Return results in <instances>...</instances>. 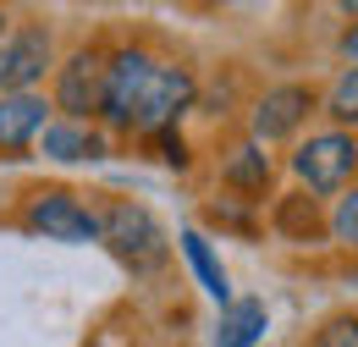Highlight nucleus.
<instances>
[{
    "instance_id": "obj_1",
    "label": "nucleus",
    "mask_w": 358,
    "mask_h": 347,
    "mask_svg": "<svg viewBox=\"0 0 358 347\" xmlns=\"http://www.w3.org/2000/svg\"><path fill=\"white\" fill-rule=\"evenodd\" d=\"M99 243H110V254L133 270H160L166 264V226L133 199H110L99 210Z\"/></svg>"
},
{
    "instance_id": "obj_2",
    "label": "nucleus",
    "mask_w": 358,
    "mask_h": 347,
    "mask_svg": "<svg viewBox=\"0 0 358 347\" xmlns=\"http://www.w3.org/2000/svg\"><path fill=\"white\" fill-rule=\"evenodd\" d=\"M22 226H28L34 237H45V243H72V248H78V243H99V215H94L78 193H66V187L28 193Z\"/></svg>"
},
{
    "instance_id": "obj_3",
    "label": "nucleus",
    "mask_w": 358,
    "mask_h": 347,
    "mask_svg": "<svg viewBox=\"0 0 358 347\" xmlns=\"http://www.w3.org/2000/svg\"><path fill=\"white\" fill-rule=\"evenodd\" d=\"M99 94H105V55L83 44L55 66L50 105L61 111V122H89V116H99Z\"/></svg>"
},
{
    "instance_id": "obj_4",
    "label": "nucleus",
    "mask_w": 358,
    "mask_h": 347,
    "mask_svg": "<svg viewBox=\"0 0 358 347\" xmlns=\"http://www.w3.org/2000/svg\"><path fill=\"white\" fill-rule=\"evenodd\" d=\"M292 171L309 193H342L358 171V143L348 132H314L309 143H298Z\"/></svg>"
},
{
    "instance_id": "obj_5",
    "label": "nucleus",
    "mask_w": 358,
    "mask_h": 347,
    "mask_svg": "<svg viewBox=\"0 0 358 347\" xmlns=\"http://www.w3.org/2000/svg\"><path fill=\"white\" fill-rule=\"evenodd\" d=\"M149 72H155V55L138 50V44L116 50V55L105 61V94H99V116H105V127L133 132V111H138V99H143Z\"/></svg>"
},
{
    "instance_id": "obj_6",
    "label": "nucleus",
    "mask_w": 358,
    "mask_h": 347,
    "mask_svg": "<svg viewBox=\"0 0 358 347\" xmlns=\"http://www.w3.org/2000/svg\"><path fill=\"white\" fill-rule=\"evenodd\" d=\"M55 61V39L45 22H22L0 39V94H34V83Z\"/></svg>"
},
{
    "instance_id": "obj_7",
    "label": "nucleus",
    "mask_w": 358,
    "mask_h": 347,
    "mask_svg": "<svg viewBox=\"0 0 358 347\" xmlns=\"http://www.w3.org/2000/svg\"><path fill=\"white\" fill-rule=\"evenodd\" d=\"M193 72L187 66H166V61H155V72H149V83H143V99H138L133 111V132H171L177 127V116L193 105Z\"/></svg>"
},
{
    "instance_id": "obj_8",
    "label": "nucleus",
    "mask_w": 358,
    "mask_h": 347,
    "mask_svg": "<svg viewBox=\"0 0 358 347\" xmlns=\"http://www.w3.org/2000/svg\"><path fill=\"white\" fill-rule=\"evenodd\" d=\"M314 111V88L309 83H281L270 88L265 99L254 105V138L259 143H275V138H292L303 127V116Z\"/></svg>"
},
{
    "instance_id": "obj_9",
    "label": "nucleus",
    "mask_w": 358,
    "mask_h": 347,
    "mask_svg": "<svg viewBox=\"0 0 358 347\" xmlns=\"http://www.w3.org/2000/svg\"><path fill=\"white\" fill-rule=\"evenodd\" d=\"M55 122L50 94H0V149H28L39 143V132Z\"/></svg>"
},
{
    "instance_id": "obj_10",
    "label": "nucleus",
    "mask_w": 358,
    "mask_h": 347,
    "mask_svg": "<svg viewBox=\"0 0 358 347\" xmlns=\"http://www.w3.org/2000/svg\"><path fill=\"white\" fill-rule=\"evenodd\" d=\"M39 155L45 160H105L110 155V143H105V132H94L89 122H50L45 132H39Z\"/></svg>"
},
{
    "instance_id": "obj_11",
    "label": "nucleus",
    "mask_w": 358,
    "mask_h": 347,
    "mask_svg": "<svg viewBox=\"0 0 358 347\" xmlns=\"http://www.w3.org/2000/svg\"><path fill=\"white\" fill-rule=\"evenodd\" d=\"M270 331V309L259 298H237L221 309V337L215 347H259V337Z\"/></svg>"
},
{
    "instance_id": "obj_12",
    "label": "nucleus",
    "mask_w": 358,
    "mask_h": 347,
    "mask_svg": "<svg viewBox=\"0 0 358 347\" xmlns=\"http://www.w3.org/2000/svg\"><path fill=\"white\" fill-rule=\"evenodd\" d=\"M182 254L193 264V276H199V287L215 298V304H231V281H226V264L215 260V248H210V237L204 232H182Z\"/></svg>"
},
{
    "instance_id": "obj_13",
    "label": "nucleus",
    "mask_w": 358,
    "mask_h": 347,
    "mask_svg": "<svg viewBox=\"0 0 358 347\" xmlns=\"http://www.w3.org/2000/svg\"><path fill=\"white\" fill-rule=\"evenodd\" d=\"M221 182H226V187H237V193H265V187H270V160H265V149H259V143H243V149L226 160Z\"/></svg>"
},
{
    "instance_id": "obj_14",
    "label": "nucleus",
    "mask_w": 358,
    "mask_h": 347,
    "mask_svg": "<svg viewBox=\"0 0 358 347\" xmlns=\"http://www.w3.org/2000/svg\"><path fill=\"white\" fill-rule=\"evenodd\" d=\"M325 116L342 122V127H358V66H348V72L331 83V94H325Z\"/></svg>"
},
{
    "instance_id": "obj_15",
    "label": "nucleus",
    "mask_w": 358,
    "mask_h": 347,
    "mask_svg": "<svg viewBox=\"0 0 358 347\" xmlns=\"http://www.w3.org/2000/svg\"><path fill=\"white\" fill-rule=\"evenodd\" d=\"M275 226H281L287 237H298V243H309L314 232H320V215H314V199H303V193H298V199H287V204L275 210Z\"/></svg>"
},
{
    "instance_id": "obj_16",
    "label": "nucleus",
    "mask_w": 358,
    "mask_h": 347,
    "mask_svg": "<svg viewBox=\"0 0 358 347\" xmlns=\"http://www.w3.org/2000/svg\"><path fill=\"white\" fill-rule=\"evenodd\" d=\"M314 347H358V320H353V314L325 320V325H320V337H314Z\"/></svg>"
},
{
    "instance_id": "obj_17",
    "label": "nucleus",
    "mask_w": 358,
    "mask_h": 347,
    "mask_svg": "<svg viewBox=\"0 0 358 347\" xmlns=\"http://www.w3.org/2000/svg\"><path fill=\"white\" fill-rule=\"evenodd\" d=\"M331 232H336L348 248H358V187L348 193V199H342V204H336V215H331Z\"/></svg>"
},
{
    "instance_id": "obj_18",
    "label": "nucleus",
    "mask_w": 358,
    "mask_h": 347,
    "mask_svg": "<svg viewBox=\"0 0 358 347\" xmlns=\"http://www.w3.org/2000/svg\"><path fill=\"white\" fill-rule=\"evenodd\" d=\"M155 143H160V160H166V166H187V143H182V132H155Z\"/></svg>"
},
{
    "instance_id": "obj_19",
    "label": "nucleus",
    "mask_w": 358,
    "mask_h": 347,
    "mask_svg": "<svg viewBox=\"0 0 358 347\" xmlns=\"http://www.w3.org/2000/svg\"><path fill=\"white\" fill-rule=\"evenodd\" d=\"M89 347H138V342L127 337V331H94V337H89Z\"/></svg>"
},
{
    "instance_id": "obj_20",
    "label": "nucleus",
    "mask_w": 358,
    "mask_h": 347,
    "mask_svg": "<svg viewBox=\"0 0 358 347\" xmlns=\"http://www.w3.org/2000/svg\"><path fill=\"white\" fill-rule=\"evenodd\" d=\"M342 55H348V61L358 66V28H353V34H342Z\"/></svg>"
},
{
    "instance_id": "obj_21",
    "label": "nucleus",
    "mask_w": 358,
    "mask_h": 347,
    "mask_svg": "<svg viewBox=\"0 0 358 347\" xmlns=\"http://www.w3.org/2000/svg\"><path fill=\"white\" fill-rule=\"evenodd\" d=\"M0 39H6V11H0Z\"/></svg>"
}]
</instances>
